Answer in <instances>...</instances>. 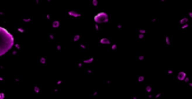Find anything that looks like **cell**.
I'll return each mask as SVG.
<instances>
[{
  "instance_id": "obj_2",
  "label": "cell",
  "mask_w": 192,
  "mask_h": 99,
  "mask_svg": "<svg viewBox=\"0 0 192 99\" xmlns=\"http://www.w3.org/2000/svg\"><path fill=\"white\" fill-rule=\"evenodd\" d=\"M183 77H184V73H183V74H182V73H180V77H179V78H180V79H182V78H183Z\"/></svg>"
},
{
  "instance_id": "obj_1",
  "label": "cell",
  "mask_w": 192,
  "mask_h": 99,
  "mask_svg": "<svg viewBox=\"0 0 192 99\" xmlns=\"http://www.w3.org/2000/svg\"><path fill=\"white\" fill-rule=\"evenodd\" d=\"M99 19H101V21H107V16L105 14H101L100 16H98V17H96V21H99Z\"/></svg>"
},
{
  "instance_id": "obj_3",
  "label": "cell",
  "mask_w": 192,
  "mask_h": 99,
  "mask_svg": "<svg viewBox=\"0 0 192 99\" xmlns=\"http://www.w3.org/2000/svg\"><path fill=\"white\" fill-rule=\"evenodd\" d=\"M190 16H191V17H192V14H190Z\"/></svg>"
}]
</instances>
